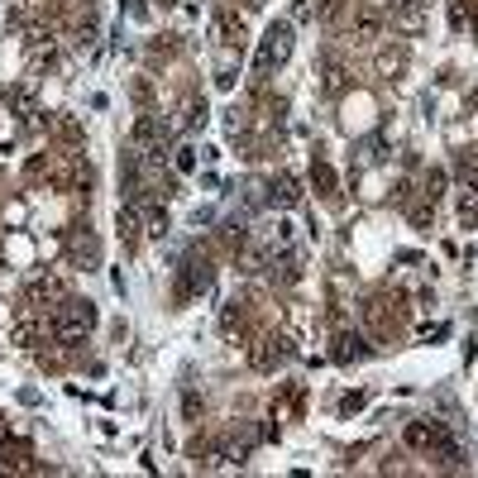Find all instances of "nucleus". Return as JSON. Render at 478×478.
I'll list each match as a JSON object with an SVG mask.
<instances>
[{
	"label": "nucleus",
	"mask_w": 478,
	"mask_h": 478,
	"mask_svg": "<svg viewBox=\"0 0 478 478\" xmlns=\"http://www.w3.org/2000/svg\"><path fill=\"white\" fill-rule=\"evenodd\" d=\"M91 325H96V306H91V301H67L62 316L53 320V335H58L62 344H77Z\"/></svg>",
	"instance_id": "1"
},
{
	"label": "nucleus",
	"mask_w": 478,
	"mask_h": 478,
	"mask_svg": "<svg viewBox=\"0 0 478 478\" xmlns=\"http://www.w3.org/2000/svg\"><path fill=\"white\" fill-rule=\"evenodd\" d=\"M287 53H292V24L273 20L268 34H263V48H259V72H273L278 62H287Z\"/></svg>",
	"instance_id": "2"
},
{
	"label": "nucleus",
	"mask_w": 478,
	"mask_h": 478,
	"mask_svg": "<svg viewBox=\"0 0 478 478\" xmlns=\"http://www.w3.org/2000/svg\"><path fill=\"white\" fill-rule=\"evenodd\" d=\"M163 139H168V124H163L158 115H144V119H134V144H144L153 158L163 153Z\"/></svg>",
	"instance_id": "3"
},
{
	"label": "nucleus",
	"mask_w": 478,
	"mask_h": 478,
	"mask_svg": "<svg viewBox=\"0 0 478 478\" xmlns=\"http://www.w3.org/2000/svg\"><path fill=\"white\" fill-rule=\"evenodd\" d=\"M211 287V263L206 259H187L182 263V297H197V292H206Z\"/></svg>",
	"instance_id": "4"
},
{
	"label": "nucleus",
	"mask_w": 478,
	"mask_h": 478,
	"mask_svg": "<svg viewBox=\"0 0 478 478\" xmlns=\"http://www.w3.org/2000/svg\"><path fill=\"white\" fill-rule=\"evenodd\" d=\"M287 354H292L287 339H263V349H254V368H278Z\"/></svg>",
	"instance_id": "5"
},
{
	"label": "nucleus",
	"mask_w": 478,
	"mask_h": 478,
	"mask_svg": "<svg viewBox=\"0 0 478 478\" xmlns=\"http://www.w3.org/2000/svg\"><path fill=\"white\" fill-rule=\"evenodd\" d=\"M301 201V182L297 177H278L273 182V206H297Z\"/></svg>",
	"instance_id": "6"
},
{
	"label": "nucleus",
	"mask_w": 478,
	"mask_h": 478,
	"mask_svg": "<svg viewBox=\"0 0 478 478\" xmlns=\"http://www.w3.org/2000/svg\"><path fill=\"white\" fill-rule=\"evenodd\" d=\"M119 239H124V244H134V239H139V211H134V206H119Z\"/></svg>",
	"instance_id": "7"
},
{
	"label": "nucleus",
	"mask_w": 478,
	"mask_h": 478,
	"mask_svg": "<svg viewBox=\"0 0 478 478\" xmlns=\"http://www.w3.org/2000/svg\"><path fill=\"white\" fill-rule=\"evenodd\" d=\"M368 354V349H363V339L358 335H344L339 339V349H335V358H344V363H349V358H363Z\"/></svg>",
	"instance_id": "8"
},
{
	"label": "nucleus",
	"mask_w": 478,
	"mask_h": 478,
	"mask_svg": "<svg viewBox=\"0 0 478 478\" xmlns=\"http://www.w3.org/2000/svg\"><path fill=\"white\" fill-rule=\"evenodd\" d=\"M239 39H244V24L235 15H220V43H239Z\"/></svg>",
	"instance_id": "9"
},
{
	"label": "nucleus",
	"mask_w": 478,
	"mask_h": 478,
	"mask_svg": "<svg viewBox=\"0 0 478 478\" xmlns=\"http://www.w3.org/2000/svg\"><path fill=\"white\" fill-rule=\"evenodd\" d=\"M316 187H320V197H335V173L325 163H316Z\"/></svg>",
	"instance_id": "10"
},
{
	"label": "nucleus",
	"mask_w": 478,
	"mask_h": 478,
	"mask_svg": "<svg viewBox=\"0 0 478 478\" xmlns=\"http://www.w3.org/2000/svg\"><path fill=\"white\" fill-rule=\"evenodd\" d=\"M148 235H168V216H163V211H148Z\"/></svg>",
	"instance_id": "11"
},
{
	"label": "nucleus",
	"mask_w": 478,
	"mask_h": 478,
	"mask_svg": "<svg viewBox=\"0 0 478 478\" xmlns=\"http://www.w3.org/2000/svg\"><path fill=\"white\" fill-rule=\"evenodd\" d=\"M440 187H445V173H440V168H431V177H426V197L436 201V197H440Z\"/></svg>",
	"instance_id": "12"
},
{
	"label": "nucleus",
	"mask_w": 478,
	"mask_h": 478,
	"mask_svg": "<svg viewBox=\"0 0 478 478\" xmlns=\"http://www.w3.org/2000/svg\"><path fill=\"white\" fill-rule=\"evenodd\" d=\"M358 34L373 39V34H378V15H363V20H358Z\"/></svg>",
	"instance_id": "13"
},
{
	"label": "nucleus",
	"mask_w": 478,
	"mask_h": 478,
	"mask_svg": "<svg viewBox=\"0 0 478 478\" xmlns=\"http://www.w3.org/2000/svg\"><path fill=\"white\" fill-rule=\"evenodd\" d=\"M177 168L182 173H192V168H197V153H192V148H177Z\"/></svg>",
	"instance_id": "14"
},
{
	"label": "nucleus",
	"mask_w": 478,
	"mask_h": 478,
	"mask_svg": "<svg viewBox=\"0 0 478 478\" xmlns=\"http://www.w3.org/2000/svg\"><path fill=\"white\" fill-rule=\"evenodd\" d=\"M412 225L426 230V225H431V206H412Z\"/></svg>",
	"instance_id": "15"
},
{
	"label": "nucleus",
	"mask_w": 478,
	"mask_h": 478,
	"mask_svg": "<svg viewBox=\"0 0 478 478\" xmlns=\"http://www.w3.org/2000/svg\"><path fill=\"white\" fill-rule=\"evenodd\" d=\"M469 105H474V110H478V86H474V91H469Z\"/></svg>",
	"instance_id": "16"
},
{
	"label": "nucleus",
	"mask_w": 478,
	"mask_h": 478,
	"mask_svg": "<svg viewBox=\"0 0 478 478\" xmlns=\"http://www.w3.org/2000/svg\"><path fill=\"white\" fill-rule=\"evenodd\" d=\"M474 29H478V24H474Z\"/></svg>",
	"instance_id": "17"
}]
</instances>
